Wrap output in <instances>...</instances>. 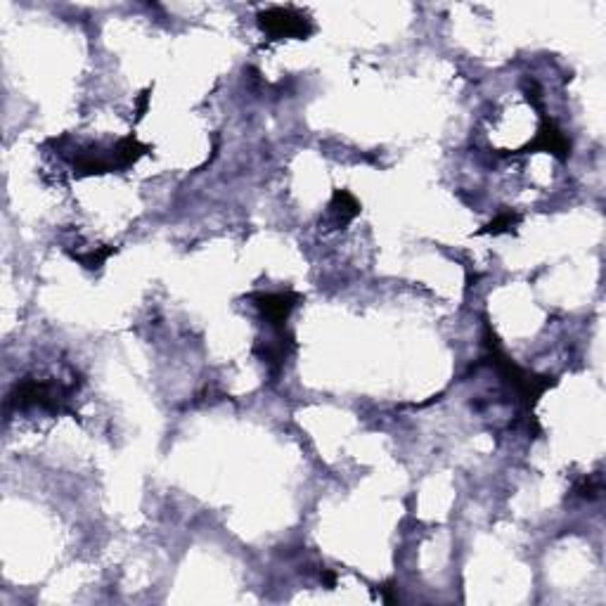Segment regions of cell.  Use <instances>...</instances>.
I'll return each instance as SVG.
<instances>
[{
  "mask_svg": "<svg viewBox=\"0 0 606 606\" xmlns=\"http://www.w3.org/2000/svg\"><path fill=\"white\" fill-rule=\"evenodd\" d=\"M258 26L270 38H308L313 33L310 19L292 8H270L258 15Z\"/></svg>",
  "mask_w": 606,
  "mask_h": 606,
  "instance_id": "obj_1",
  "label": "cell"
},
{
  "mask_svg": "<svg viewBox=\"0 0 606 606\" xmlns=\"http://www.w3.org/2000/svg\"><path fill=\"white\" fill-rule=\"evenodd\" d=\"M256 308L270 325L272 332H285L292 310L301 303V294L296 292H277V294H254Z\"/></svg>",
  "mask_w": 606,
  "mask_h": 606,
  "instance_id": "obj_2",
  "label": "cell"
},
{
  "mask_svg": "<svg viewBox=\"0 0 606 606\" xmlns=\"http://www.w3.org/2000/svg\"><path fill=\"white\" fill-rule=\"evenodd\" d=\"M521 152H549L557 159L566 161L571 154V140L564 135V131H561L549 116L542 114V124H540V131H538L536 140L528 142Z\"/></svg>",
  "mask_w": 606,
  "mask_h": 606,
  "instance_id": "obj_3",
  "label": "cell"
},
{
  "mask_svg": "<svg viewBox=\"0 0 606 606\" xmlns=\"http://www.w3.org/2000/svg\"><path fill=\"white\" fill-rule=\"evenodd\" d=\"M360 214V202L348 190H337L330 204V216L334 227H346Z\"/></svg>",
  "mask_w": 606,
  "mask_h": 606,
  "instance_id": "obj_4",
  "label": "cell"
},
{
  "mask_svg": "<svg viewBox=\"0 0 606 606\" xmlns=\"http://www.w3.org/2000/svg\"><path fill=\"white\" fill-rule=\"evenodd\" d=\"M519 220H521L519 214H514V211H502V214L495 216L483 230H479V235H502V232H509Z\"/></svg>",
  "mask_w": 606,
  "mask_h": 606,
  "instance_id": "obj_5",
  "label": "cell"
},
{
  "mask_svg": "<svg viewBox=\"0 0 606 606\" xmlns=\"http://www.w3.org/2000/svg\"><path fill=\"white\" fill-rule=\"evenodd\" d=\"M112 254H116V247H104V249H91L88 254H71V258L79 261L83 268L88 270H97L102 268V263L109 258Z\"/></svg>",
  "mask_w": 606,
  "mask_h": 606,
  "instance_id": "obj_6",
  "label": "cell"
},
{
  "mask_svg": "<svg viewBox=\"0 0 606 606\" xmlns=\"http://www.w3.org/2000/svg\"><path fill=\"white\" fill-rule=\"evenodd\" d=\"M576 493L580 495V498H585V500H592V498H597V495H599V483H592L590 479H585V481H580L576 486Z\"/></svg>",
  "mask_w": 606,
  "mask_h": 606,
  "instance_id": "obj_7",
  "label": "cell"
},
{
  "mask_svg": "<svg viewBox=\"0 0 606 606\" xmlns=\"http://www.w3.org/2000/svg\"><path fill=\"white\" fill-rule=\"evenodd\" d=\"M379 594H381V599L386 604H393L396 602V594H393V580H388V583H384V585L379 587Z\"/></svg>",
  "mask_w": 606,
  "mask_h": 606,
  "instance_id": "obj_8",
  "label": "cell"
},
{
  "mask_svg": "<svg viewBox=\"0 0 606 606\" xmlns=\"http://www.w3.org/2000/svg\"><path fill=\"white\" fill-rule=\"evenodd\" d=\"M147 102H149V91H144L140 100H138V119H142L144 112H147Z\"/></svg>",
  "mask_w": 606,
  "mask_h": 606,
  "instance_id": "obj_9",
  "label": "cell"
},
{
  "mask_svg": "<svg viewBox=\"0 0 606 606\" xmlns=\"http://www.w3.org/2000/svg\"><path fill=\"white\" fill-rule=\"evenodd\" d=\"M320 580L325 583L327 587H334V585H337V576L332 574V571H327V569H322V574H320Z\"/></svg>",
  "mask_w": 606,
  "mask_h": 606,
  "instance_id": "obj_10",
  "label": "cell"
}]
</instances>
